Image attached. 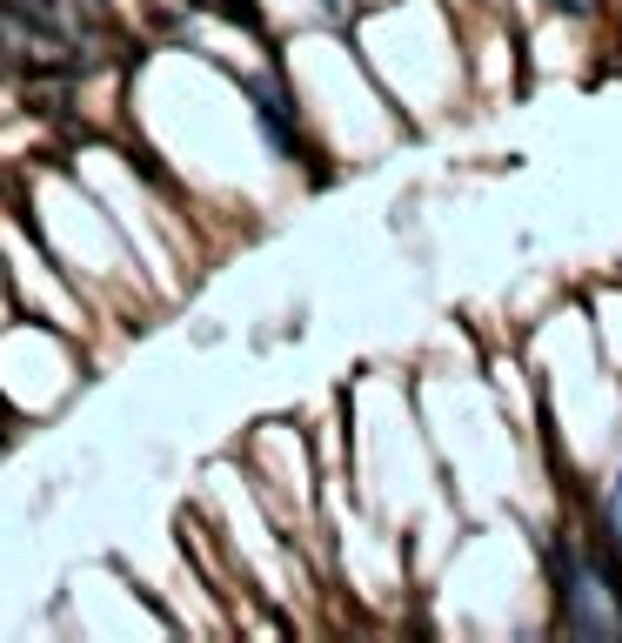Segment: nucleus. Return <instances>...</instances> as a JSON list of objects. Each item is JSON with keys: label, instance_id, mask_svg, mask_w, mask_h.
Wrapping results in <instances>:
<instances>
[{"label": "nucleus", "instance_id": "f257e3e1", "mask_svg": "<svg viewBox=\"0 0 622 643\" xmlns=\"http://www.w3.org/2000/svg\"><path fill=\"white\" fill-rule=\"evenodd\" d=\"M556 597H563V630L622 636V577H615V563H589L576 549H556Z\"/></svg>", "mask_w": 622, "mask_h": 643}, {"label": "nucleus", "instance_id": "f03ea898", "mask_svg": "<svg viewBox=\"0 0 622 643\" xmlns=\"http://www.w3.org/2000/svg\"><path fill=\"white\" fill-rule=\"evenodd\" d=\"M8 8L28 14V21H41V28H61V34H67V8H61V0H8Z\"/></svg>", "mask_w": 622, "mask_h": 643}, {"label": "nucleus", "instance_id": "7ed1b4c3", "mask_svg": "<svg viewBox=\"0 0 622 643\" xmlns=\"http://www.w3.org/2000/svg\"><path fill=\"white\" fill-rule=\"evenodd\" d=\"M602 516H609V543H615V556H622V476L602 490Z\"/></svg>", "mask_w": 622, "mask_h": 643}]
</instances>
